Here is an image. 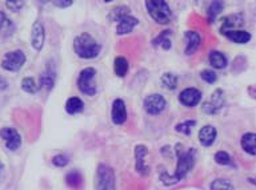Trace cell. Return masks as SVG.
I'll return each mask as SVG.
<instances>
[{"label": "cell", "mask_w": 256, "mask_h": 190, "mask_svg": "<svg viewBox=\"0 0 256 190\" xmlns=\"http://www.w3.org/2000/svg\"><path fill=\"white\" fill-rule=\"evenodd\" d=\"M178 164H176V171L174 175H170L163 167H159V179L166 185H175L192 171L196 161V149L195 148H188V151H183L182 144H176L175 147Z\"/></svg>", "instance_id": "6da1fadb"}, {"label": "cell", "mask_w": 256, "mask_h": 190, "mask_svg": "<svg viewBox=\"0 0 256 190\" xmlns=\"http://www.w3.org/2000/svg\"><path fill=\"white\" fill-rule=\"evenodd\" d=\"M74 51L80 59H95L102 51V45L96 39H94L90 33L83 32L74 40Z\"/></svg>", "instance_id": "7a4b0ae2"}, {"label": "cell", "mask_w": 256, "mask_h": 190, "mask_svg": "<svg viewBox=\"0 0 256 190\" xmlns=\"http://www.w3.org/2000/svg\"><path fill=\"white\" fill-rule=\"evenodd\" d=\"M148 15L158 24H168L172 19V12L166 0H146Z\"/></svg>", "instance_id": "3957f363"}, {"label": "cell", "mask_w": 256, "mask_h": 190, "mask_svg": "<svg viewBox=\"0 0 256 190\" xmlns=\"http://www.w3.org/2000/svg\"><path fill=\"white\" fill-rule=\"evenodd\" d=\"M95 190H115V172L106 164H100L95 175Z\"/></svg>", "instance_id": "277c9868"}, {"label": "cell", "mask_w": 256, "mask_h": 190, "mask_svg": "<svg viewBox=\"0 0 256 190\" xmlns=\"http://www.w3.org/2000/svg\"><path fill=\"white\" fill-rule=\"evenodd\" d=\"M95 77H96V69L92 67L84 68L83 71L79 73L78 77V88L79 91L86 96H95L96 93V84H95Z\"/></svg>", "instance_id": "5b68a950"}, {"label": "cell", "mask_w": 256, "mask_h": 190, "mask_svg": "<svg viewBox=\"0 0 256 190\" xmlns=\"http://www.w3.org/2000/svg\"><path fill=\"white\" fill-rule=\"evenodd\" d=\"M27 61V56L22 49L7 52L2 60V68L7 72H18L24 67Z\"/></svg>", "instance_id": "8992f818"}, {"label": "cell", "mask_w": 256, "mask_h": 190, "mask_svg": "<svg viewBox=\"0 0 256 190\" xmlns=\"http://www.w3.org/2000/svg\"><path fill=\"white\" fill-rule=\"evenodd\" d=\"M0 139L4 141V145L10 152H16L22 147V136L15 128L4 127L0 129Z\"/></svg>", "instance_id": "52a82bcc"}, {"label": "cell", "mask_w": 256, "mask_h": 190, "mask_svg": "<svg viewBox=\"0 0 256 190\" xmlns=\"http://www.w3.org/2000/svg\"><path fill=\"white\" fill-rule=\"evenodd\" d=\"M143 107L144 111L147 112L148 115L156 116L160 115V113L166 109V107H167V101H166V99H164L162 95H159V93H152V95H148L147 97L144 99Z\"/></svg>", "instance_id": "ba28073f"}, {"label": "cell", "mask_w": 256, "mask_h": 190, "mask_svg": "<svg viewBox=\"0 0 256 190\" xmlns=\"http://www.w3.org/2000/svg\"><path fill=\"white\" fill-rule=\"evenodd\" d=\"M224 107V92L222 89H216L210 99L203 103V112L207 115H216Z\"/></svg>", "instance_id": "9c48e42d"}, {"label": "cell", "mask_w": 256, "mask_h": 190, "mask_svg": "<svg viewBox=\"0 0 256 190\" xmlns=\"http://www.w3.org/2000/svg\"><path fill=\"white\" fill-rule=\"evenodd\" d=\"M46 40V28L40 20H36L31 28V45L35 51L40 52L44 47Z\"/></svg>", "instance_id": "30bf717a"}, {"label": "cell", "mask_w": 256, "mask_h": 190, "mask_svg": "<svg viewBox=\"0 0 256 190\" xmlns=\"http://www.w3.org/2000/svg\"><path fill=\"white\" fill-rule=\"evenodd\" d=\"M179 101L184 107H196L202 101V92L196 88H186L179 95Z\"/></svg>", "instance_id": "8fae6325"}, {"label": "cell", "mask_w": 256, "mask_h": 190, "mask_svg": "<svg viewBox=\"0 0 256 190\" xmlns=\"http://www.w3.org/2000/svg\"><path fill=\"white\" fill-rule=\"evenodd\" d=\"M111 117L115 125H122L127 121V108L122 99H116L112 103Z\"/></svg>", "instance_id": "7c38bea8"}, {"label": "cell", "mask_w": 256, "mask_h": 190, "mask_svg": "<svg viewBox=\"0 0 256 190\" xmlns=\"http://www.w3.org/2000/svg\"><path fill=\"white\" fill-rule=\"evenodd\" d=\"M148 155V149L146 145H136L135 147V169L140 176H147L150 169L144 163V157Z\"/></svg>", "instance_id": "4fadbf2b"}, {"label": "cell", "mask_w": 256, "mask_h": 190, "mask_svg": "<svg viewBox=\"0 0 256 190\" xmlns=\"http://www.w3.org/2000/svg\"><path fill=\"white\" fill-rule=\"evenodd\" d=\"M56 81V71L55 67H52V63H48L46 69L40 75V87L47 89L48 92L52 91L55 87Z\"/></svg>", "instance_id": "5bb4252c"}, {"label": "cell", "mask_w": 256, "mask_h": 190, "mask_svg": "<svg viewBox=\"0 0 256 190\" xmlns=\"http://www.w3.org/2000/svg\"><path fill=\"white\" fill-rule=\"evenodd\" d=\"M216 136H218L216 128L212 125H206L199 131V143L206 148L211 147L215 143Z\"/></svg>", "instance_id": "9a60e30c"}, {"label": "cell", "mask_w": 256, "mask_h": 190, "mask_svg": "<svg viewBox=\"0 0 256 190\" xmlns=\"http://www.w3.org/2000/svg\"><path fill=\"white\" fill-rule=\"evenodd\" d=\"M15 23H14L3 11H0V37H2V39L11 37V36L15 33Z\"/></svg>", "instance_id": "2e32d148"}, {"label": "cell", "mask_w": 256, "mask_h": 190, "mask_svg": "<svg viewBox=\"0 0 256 190\" xmlns=\"http://www.w3.org/2000/svg\"><path fill=\"white\" fill-rule=\"evenodd\" d=\"M138 24H139V20L136 19V17H134V16H123V17L119 20V23H118L116 33H118V35H127V33L132 32V29H134Z\"/></svg>", "instance_id": "e0dca14e"}, {"label": "cell", "mask_w": 256, "mask_h": 190, "mask_svg": "<svg viewBox=\"0 0 256 190\" xmlns=\"http://www.w3.org/2000/svg\"><path fill=\"white\" fill-rule=\"evenodd\" d=\"M222 27H220V33H223L226 31H232V29H236L238 27H240L244 21V17L242 13H234V15L226 16L223 20H222Z\"/></svg>", "instance_id": "ac0fdd59"}, {"label": "cell", "mask_w": 256, "mask_h": 190, "mask_svg": "<svg viewBox=\"0 0 256 190\" xmlns=\"http://www.w3.org/2000/svg\"><path fill=\"white\" fill-rule=\"evenodd\" d=\"M184 36H186V40H187V47H186L184 53L187 56L194 55L198 51V48L200 47V43H202L200 35L195 31H186Z\"/></svg>", "instance_id": "d6986e66"}, {"label": "cell", "mask_w": 256, "mask_h": 190, "mask_svg": "<svg viewBox=\"0 0 256 190\" xmlns=\"http://www.w3.org/2000/svg\"><path fill=\"white\" fill-rule=\"evenodd\" d=\"M222 35H224L227 39H230L232 43L236 44H247L251 40V33L242 29H232V31H226Z\"/></svg>", "instance_id": "ffe728a7"}, {"label": "cell", "mask_w": 256, "mask_h": 190, "mask_svg": "<svg viewBox=\"0 0 256 190\" xmlns=\"http://www.w3.org/2000/svg\"><path fill=\"white\" fill-rule=\"evenodd\" d=\"M208 61H210V64H211L212 67L215 68V69H224V68L227 67V64H228L227 57H226L224 53H222L220 51L210 52Z\"/></svg>", "instance_id": "44dd1931"}, {"label": "cell", "mask_w": 256, "mask_h": 190, "mask_svg": "<svg viewBox=\"0 0 256 190\" xmlns=\"http://www.w3.org/2000/svg\"><path fill=\"white\" fill-rule=\"evenodd\" d=\"M255 141H256L255 133L250 132V133H246V135H243V137H242V141H240V144H242V148H243V151L247 152L248 155L255 156L256 155Z\"/></svg>", "instance_id": "7402d4cb"}, {"label": "cell", "mask_w": 256, "mask_h": 190, "mask_svg": "<svg viewBox=\"0 0 256 190\" xmlns=\"http://www.w3.org/2000/svg\"><path fill=\"white\" fill-rule=\"evenodd\" d=\"M171 33L172 31H170V29H166V31L160 32L159 35H158V37L154 39L152 44H154L155 47H162L163 49L168 51V49L172 47L171 40H170V35H171Z\"/></svg>", "instance_id": "603a6c76"}, {"label": "cell", "mask_w": 256, "mask_h": 190, "mask_svg": "<svg viewBox=\"0 0 256 190\" xmlns=\"http://www.w3.org/2000/svg\"><path fill=\"white\" fill-rule=\"evenodd\" d=\"M84 103L79 97H70L66 103V111L68 115H78L80 112H83Z\"/></svg>", "instance_id": "cb8c5ba5"}, {"label": "cell", "mask_w": 256, "mask_h": 190, "mask_svg": "<svg viewBox=\"0 0 256 190\" xmlns=\"http://www.w3.org/2000/svg\"><path fill=\"white\" fill-rule=\"evenodd\" d=\"M224 8V3L223 0H214L211 4H210V7L207 9V15H208V23L212 24L215 21L216 16L219 15L220 12L223 11Z\"/></svg>", "instance_id": "d4e9b609"}, {"label": "cell", "mask_w": 256, "mask_h": 190, "mask_svg": "<svg viewBox=\"0 0 256 190\" xmlns=\"http://www.w3.org/2000/svg\"><path fill=\"white\" fill-rule=\"evenodd\" d=\"M128 68H130V65H128L127 59L123 57V56H118L115 59V61H114V71H115V75L123 79L124 76L127 75Z\"/></svg>", "instance_id": "484cf974"}, {"label": "cell", "mask_w": 256, "mask_h": 190, "mask_svg": "<svg viewBox=\"0 0 256 190\" xmlns=\"http://www.w3.org/2000/svg\"><path fill=\"white\" fill-rule=\"evenodd\" d=\"M126 15H130V8L126 7V5H120V7L114 8V9L110 12L108 19L111 20V21H119V20Z\"/></svg>", "instance_id": "4316f807"}, {"label": "cell", "mask_w": 256, "mask_h": 190, "mask_svg": "<svg viewBox=\"0 0 256 190\" xmlns=\"http://www.w3.org/2000/svg\"><path fill=\"white\" fill-rule=\"evenodd\" d=\"M162 84L164 85V88H167L170 91H174L178 87V76L174 75V73H164L162 76Z\"/></svg>", "instance_id": "83f0119b"}, {"label": "cell", "mask_w": 256, "mask_h": 190, "mask_svg": "<svg viewBox=\"0 0 256 190\" xmlns=\"http://www.w3.org/2000/svg\"><path fill=\"white\" fill-rule=\"evenodd\" d=\"M196 125L195 120H186L183 123L178 124L175 127L176 132H179V133H183L186 136H190L192 133V129Z\"/></svg>", "instance_id": "f1b7e54d"}, {"label": "cell", "mask_w": 256, "mask_h": 190, "mask_svg": "<svg viewBox=\"0 0 256 190\" xmlns=\"http://www.w3.org/2000/svg\"><path fill=\"white\" fill-rule=\"evenodd\" d=\"M211 190H234V185L230 181L223 179H218L215 181H212L210 185Z\"/></svg>", "instance_id": "f546056e"}, {"label": "cell", "mask_w": 256, "mask_h": 190, "mask_svg": "<svg viewBox=\"0 0 256 190\" xmlns=\"http://www.w3.org/2000/svg\"><path fill=\"white\" fill-rule=\"evenodd\" d=\"M22 89L27 93H36L39 87L36 85L35 80L32 77H24L23 81H22Z\"/></svg>", "instance_id": "4dcf8cb0"}, {"label": "cell", "mask_w": 256, "mask_h": 190, "mask_svg": "<svg viewBox=\"0 0 256 190\" xmlns=\"http://www.w3.org/2000/svg\"><path fill=\"white\" fill-rule=\"evenodd\" d=\"M215 161H216V164H219V165H231L232 164L231 156L228 155L227 152H224V151H220L216 153Z\"/></svg>", "instance_id": "1f68e13d"}, {"label": "cell", "mask_w": 256, "mask_h": 190, "mask_svg": "<svg viewBox=\"0 0 256 190\" xmlns=\"http://www.w3.org/2000/svg\"><path fill=\"white\" fill-rule=\"evenodd\" d=\"M67 184L72 188H79L82 185V176L78 172H71L67 175Z\"/></svg>", "instance_id": "d6a6232c"}, {"label": "cell", "mask_w": 256, "mask_h": 190, "mask_svg": "<svg viewBox=\"0 0 256 190\" xmlns=\"http://www.w3.org/2000/svg\"><path fill=\"white\" fill-rule=\"evenodd\" d=\"M26 0H6V7L12 12H19L23 8Z\"/></svg>", "instance_id": "836d02e7"}, {"label": "cell", "mask_w": 256, "mask_h": 190, "mask_svg": "<svg viewBox=\"0 0 256 190\" xmlns=\"http://www.w3.org/2000/svg\"><path fill=\"white\" fill-rule=\"evenodd\" d=\"M200 77H202V80H204V81L208 84L216 83V80H218V75H216L215 72L212 71V69H204V71H202Z\"/></svg>", "instance_id": "e575fe53"}, {"label": "cell", "mask_w": 256, "mask_h": 190, "mask_svg": "<svg viewBox=\"0 0 256 190\" xmlns=\"http://www.w3.org/2000/svg\"><path fill=\"white\" fill-rule=\"evenodd\" d=\"M68 163H70V159H68V156L66 155H56L55 157L52 159V164L58 168L66 167Z\"/></svg>", "instance_id": "d590c367"}, {"label": "cell", "mask_w": 256, "mask_h": 190, "mask_svg": "<svg viewBox=\"0 0 256 190\" xmlns=\"http://www.w3.org/2000/svg\"><path fill=\"white\" fill-rule=\"evenodd\" d=\"M52 1L60 8H67L74 3V0H52Z\"/></svg>", "instance_id": "8d00e7d4"}, {"label": "cell", "mask_w": 256, "mask_h": 190, "mask_svg": "<svg viewBox=\"0 0 256 190\" xmlns=\"http://www.w3.org/2000/svg\"><path fill=\"white\" fill-rule=\"evenodd\" d=\"M7 88H8L7 80L0 76V91H4V89H7Z\"/></svg>", "instance_id": "74e56055"}, {"label": "cell", "mask_w": 256, "mask_h": 190, "mask_svg": "<svg viewBox=\"0 0 256 190\" xmlns=\"http://www.w3.org/2000/svg\"><path fill=\"white\" fill-rule=\"evenodd\" d=\"M38 1L42 4H46V3H48V1H51V0H38Z\"/></svg>", "instance_id": "f35d334b"}, {"label": "cell", "mask_w": 256, "mask_h": 190, "mask_svg": "<svg viewBox=\"0 0 256 190\" xmlns=\"http://www.w3.org/2000/svg\"><path fill=\"white\" fill-rule=\"evenodd\" d=\"M3 171V163H2V161H0V172Z\"/></svg>", "instance_id": "ab89813d"}, {"label": "cell", "mask_w": 256, "mask_h": 190, "mask_svg": "<svg viewBox=\"0 0 256 190\" xmlns=\"http://www.w3.org/2000/svg\"><path fill=\"white\" fill-rule=\"evenodd\" d=\"M103 1H106V3H111V1H114V0H103Z\"/></svg>", "instance_id": "60d3db41"}]
</instances>
